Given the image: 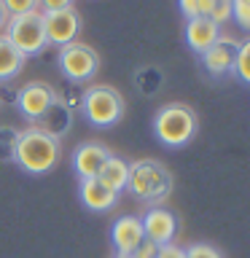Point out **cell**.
Here are the masks:
<instances>
[{
	"instance_id": "obj_1",
	"label": "cell",
	"mask_w": 250,
	"mask_h": 258,
	"mask_svg": "<svg viewBox=\"0 0 250 258\" xmlns=\"http://www.w3.org/2000/svg\"><path fill=\"white\" fill-rule=\"evenodd\" d=\"M62 156V140L40 132L38 126H27L19 132L14 151V161L19 164L24 172L30 175H43L48 169L56 167V161Z\"/></svg>"
},
{
	"instance_id": "obj_2",
	"label": "cell",
	"mask_w": 250,
	"mask_h": 258,
	"mask_svg": "<svg viewBox=\"0 0 250 258\" xmlns=\"http://www.w3.org/2000/svg\"><path fill=\"white\" fill-rule=\"evenodd\" d=\"M127 188L135 199L145 205H159L172 191V172L159 159H137L129 161V180Z\"/></svg>"
},
{
	"instance_id": "obj_3",
	"label": "cell",
	"mask_w": 250,
	"mask_h": 258,
	"mask_svg": "<svg viewBox=\"0 0 250 258\" xmlns=\"http://www.w3.org/2000/svg\"><path fill=\"white\" fill-rule=\"evenodd\" d=\"M199 129V118L189 105L172 102L159 108V113L153 116V135L159 143H164L167 148H183L194 140Z\"/></svg>"
},
{
	"instance_id": "obj_4",
	"label": "cell",
	"mask_w": 250,
	"mask_h": 258,
	"mask_svg": "<svg viewBox=\"0 0 250 258\" xmlns=\"http://www.w3.org/2000/svg\"><path fill=\"white\" fill-rule=\"evenodd\" d=\"M81 110H84L89 124H94L100 129H108V126L118 124V121L124 118L127 102H124V97H121L118 89L105 86V84H94V86L84 89Z\"/></svg>"
},
{
	"instance_id": "obj_5",
	"label": "cell",
	"mask_w": 250,
	"mask_h": 258,
	"mask_svg": "<svg viewBox=\"0 0 250 258\" xmlns=\"http://www.w3.org/2000/svg\"><path fill=\"white\" fill-rule=\"evenodd\" d=\"M6 38L16 46V51H19L24 59L40 54L48 46L46 27H43V14L30 11V14H19V16H8Z\"/></svg>"
},
{
	"instance_id": "obj_6",
	"label": "cell",
	"mask_w": 250,
	"mask_h": 258,
	"mask_svg": "<svg viewBox=\"0 0 250 258\" xmlns=\"http://www.w3.org/2000/svg\"><path fill=\"white\" fill-rule=\"evenodd\" d=\"M56 64H59V73L68 78V84L81 86L97 76V70H100V54L92 46L81 43V40H73V43L59 48Z\"/></svg>"
},
{
	"instance_id": "obj_7",
	"label": "cell",
	"mask_w": 250,
	"mask_h": 258,
	"mask_svg": "<svg viewBox=\"0 0 250 258\" xmlns=\"http://www.w3.org/2000/svg\"><path fill=\"white\" fill-rule=\"evenodd\" d=\"M54 102H56V89H51L48 84H40V81L22 86L19 94H16V108H19V113L30 121V124L40 121V116H43Z\"/></svg>"
},
{
	"instance_id": "obj_8",
	"label": "cell",
	"mask_w": 250,
	"mask_h": 258,
	"mask_svg": "<svg viewBox=\"0 0 250 258\" xmlns=\"http://www.w3.org/2000/svg\"><path fill=\"white\" fill-rule=\"evenodd\" d=\"M43 27H46V40L54 46H68L78 38L81 27V14L76 8H65V11H51V14H43Z\"/></svg>"
},
{
	"instance_id": "obj_9",
	"label": "cell",
	"mask_w": 250,
	"mask_h": 258,
	"mask_svg": "<svg viewBox=\"0 0 250 258\" xmlns=\"http://www.w3.org/2000/svg\"><path fill=\"white\" fill-rule=\"evenodd\" d=\"M237 51H239V40L229 38V35H221L205 54H202V64H205V70L215 78L231 76L234 64H237Z\"/></svg>"
},
{
	"instance_id": "obj_10",
	"label": "cell",
	"mask_w": 250,
	"mask_h": 258,
	"mask_svg": "<svg viewBox=\"0 0 250 258\" xmlns=\"http://www.w3.org/2000/svg\"><path fill=\"white\" fill-rule=\"evenodd\" d=\"M143 239H145V231H143V221L137 215H121L110 226V242L116 247V255H132Z\"/></svg>"
},
{
	"instance_id": "obj_11",
	"label": "cell",
	"mask_w": 250,
	"mask_h": 258,
	"mask_svg": "<svg viewBox=\"0 0 250 258\" xmlns=\"http://www.w3.org/2000/svg\"><path fill=\"white\" fill-rule=\"evenodd\" d=\"M143 231L145 239H151L153 245H169L177 234V218L175 213H169L167 207H151L143 218Z\"/></svg>"
},
{
	"instance_id": "obj_12",
	"label": "cell",
	"mask_w": 250,
	"mask_h": 258,
	"mask_svg": "<svg viewBox=\"0 0 250 258\" xmlns=\"http://www.w3.org/2000/svg\"><path fill=\"white\" fill-rule=\"evenodd\" d=\"M110 156V148L102 143H81L76 153H73V167L81 180H89V177H97L100 169L105 167V161Z\"/></svg>"
},
{
	"instance_id": "obj_13",
	"label": "cell",
	"mask_w": 250,
	"mask_h": 258,
	"mask_svg": "<svg viewBox=\"0 0 250 258\" xmlns=\"http://www.w3.org/2000/svg\"><path fill=\"white\" fill-rule=\"evenodd\" d=\"M78 197H81V205L92 213H108V210L116 207L118 202V194L108 188L100 177H89V180H81L78 185Z\"/></svg>"
},
{
	"instance_id": "obj_14",
	"label": "cell",
	"mask_w": 250,
	"mask_h": 258,
	"mask_svg": "<svg viewBox=\"0 0 250 258\" xmlns=\"http://www.w3.org/2000/svg\"><path fill=\"white\" fill-rule=\"evenodd\" d=\"M218 38H221V24H215L213 19L197 16V19H189V24H185V43L197 54H205Z\"/></svg>"
},
{
	"instance_id": "obj_15",
	"label": "cell",
	"mask_w": 250,
	"mask_h": 258,
	"mask_svg": "<svg viewBox=\"0 0 250 258\" xmlns=\"http://www.w3.org/2000/svg\"><path fill=\"white\" fill-rule=\"evenodd\" d=\"M30 126H38L40 132H46V135L56 137V140H62V137L70 132V126H73V110H68L59 100H56L51 108L40 116V121H35V124H30Z\"/></svg>"
},
{
	"instance_id": "obj_16",
	"label": "cell",
	"mask_w": 250,
	"mask_h": 258,
	"mask_svg": "<svg viewBox=\"0 0 250 258\" xmlns=\"http://www.w3.org/2000/svg\"><path fill=\"white\" fill-rule=\"evenodd\" d=\"M24 56L16 51V46L6 38V32H0V84H8L24 70Z\"/></svg>"
},
{
	"instance_id": "obj_17",
	"label": "cell",
	"mask_w": 250,
	"mask_h": 258,
	"mask_svg": "<svg viewBox=\"0 0 250 258\" xmlns=\"http://www.w3.org/2000/svg\"><path fill=\"white\" fill-rule=\"evenodd\" d=\"M100 180L108 185V188H113L116 194H121L127 188V180H129V161L116 156V153H110L108 161H105V167L100 169Z\"/></svg>"
},
{
	"instance_id": "obj_18",
	"label": "cell",
	"mask_w": 250,
	"mask_h": 258,
	"mask_svg": "<svg viewBox=\"0 0 250 258\" xmlns=\"http://www.w3.org/2000/svg\"><path fill=\"white\" fill-rule=\"evenodd\" d=\"M234 0H199V16L213 19L215 24H223L231 19Z\"/></svg>"
},
{
	"instance_id": "obj_19",
	"label": "cell",
	"mask_w": 250,
	"mask_h": 258,
	"mask_svg": "<svg viewBox=\"0 0 250 258\" xmlns=\"http://www.w3.org/2000/svg\"><path fill=\"white\" fill-rule=\"evenodd\" d=\"M16 140H19V132H16V129L0 126V161H14Z\"/></svg>"
},
{
	"instance_id": "obj_20",
	"label": "cell",
	"mask_w": 250,
	"mask_h": 258,
	"mask_svg": "<svg viewBox=\"0 0 250 258\" xmlns=\"http://www.w3.org/2000/svg\"><path fill=\"white\" fill-rule=\"evenodd\" d=\"M234 76L239 81L250 84V38L239 43V51H237V64H234Z\"/></svg>"
},
{
	"instance_id": "obj_21",
	"label": "cell",
	"mask_w": 250,
	"mask_h": 258,
	"mask_svg": "<svg viewBox=\"0 0 250 258\" xmlns=\"http://www.w3.org/2000/svg\"><path fill=\"white\" fill-rule=\"evenodd\" d=\"M8 16H19V14H30V11H40L38 0H0Z\"/></svg>"
},
{
	"instance_id": "obj_22",
	"label": "cell",
	"mask_w": 250,
	"mask_h": 258,
	"mask_svg": "<svg viewBox=\"0 0 250 258\" xmlns=\"http://www.w3.org/2000/svg\"><path fill=\"white\" fill-rule=\"evenodd\" d=\"M231 16L237 19V24L242 30H250V3H247V0H234Z\"/></svg>"
},
{
	"instance_id": "obj_23",
	"label": "cell",
	"mask_w": 250,
	"mask_h": 258,
	"mask_svg": "<svg viewBox=\"0 0 250 258\" xmlns=\"http://www.w3.org/2000/svg\"><path fill=\"white\" fill-rule=\"evenodd\" d=\"M185 258H223L213 245H205V242H197V245L185 247Z\"/></svg>"
},
{
	"instance_id": "obj_24",
	"label": "cell",
	"mask_w": 250,
	"mask_h": 258,
	"mask_svg": "<svg viewBox=\"0 0 250 258\" xmlns=\"http://www.w3.org/2000/svg\"><path fill=\"white\" fill-rule=\"evenodd\" d=\"M76 0H38L40 14H51V11H65V8H73Z\"/></svg>"
},
{
	"instance_id": "obj_25",
	"label": "cell",
	"mask_w": 250,
	"mask_h": 258,
	"mask_svg": "<svg viewBox=\"0 0 250 258\" xmlns=\"http://www.w3.org/2000/svg\"><path fill=\"white\" fill-rule=\"evenodd\" d=\"M156 255H159V245H153L151 239H143L140 247H137L129 258H156Z\"/></svg>"
},
{
	"instance_id": "obj_26",
	"label": "cell",
	"mask_w": 250,
	"mask_h": 258,
	"mask_svg": "<svg viewBox=\"0 0 250 258\" xmlns=\"http://www.w3.org/2000/svg\"><path fill=\"white\" fill-rule=\"evenodd\" d=\"M156 258H185V247L175 245V242H169V245H161L159 247V255Z\"/></svg>"
},
{
	"instance_id": "obj_27",
	"label": "cell",
	"mask_w": 250,
	"mask_h": 258,
	"mask_svg": "<svg viewBox=\"0 0 250 258\" xmlns=\"http://www.w3.org/2000/svg\"><path fill=\"white\" fill-rule=\"evenodd\" d=\"M180 3V11L185 19H197L199 16V0H177Z\"/></svg>"
},
{
	"instance_id": "obj_28",
	"label": "cell",
	"mask_w": 250,
	"mask_h": 258,
	"mask_svg": "<svg viewBox=\"0 0 250 258\" xmlns=\"http://www.w3.org/2000/svg\"><path fill=\"white\" fill-rule=\"evenodd\" d=\"M6 24H8V14H6L3 3H0V30H6Z\"/></svg>"
},
{
	"instance_id": "obj_29",
	"label": "cell",
	"mask_w": 250,
	"mask_h": 258,
	"mask_svg": "<svg viewBox=\"0 0 250 258\" xmlns=\"http://www.w3.org/2000/svg\"><path fill=\"white\" fill-rule=\"evenodd\" d=\"M116 258H129V255H116Z\"/></svg>"
},
{
	"instance_id": "obj_30",
	"label": "cell",
	"mask_w": 250,
	"mask_h": 258,
	"mask_svg": "<svg viewBox=\"0 0 250 258\" xmlns=\"http://www.w3.org/2000/svg\"><path fill=\"white\" fill-rule=\"evenodd\" d=\"M247 3H250V0H247Z\"/></svg>"
}]
</instances>
